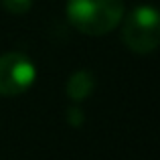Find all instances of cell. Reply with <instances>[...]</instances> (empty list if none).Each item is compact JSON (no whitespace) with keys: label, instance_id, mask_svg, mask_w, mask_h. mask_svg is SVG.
Returning <instances> with one entry per match:
<instances>
[{"label":"cell","instance_id":"cell-4","mask_svg":"<svg viewBox=\"0 0 160 160\" xmlns=\"http://www.w3.org/2000/svg\"><path fill=\"white\" fill-rule=\"evenodd\" d=\"M93 89H95V77L85 69L75 71L69 77L67 87H65L69 99H73V102H83V99H87L93 93Z\"/></svg>","mask_w":160,"mask_h":160},{"label":"cell","instance_id":"cell-1","mask_svg":"<svg viewBox=\"0 0 160 160\" xmlns=\"http://www.w3.org/2000/svg\"><path fill=\"white\" fill-rule=\"evenodd\" d=\"M67 18L79 32L89 37H103L124 18L122 0H69Z\"/></svg>","mask_w":160,"mask_h":160},{"label":"cell","instance_id":"cell-6","mask_svg":"<svg viewBox=\"0 0 160 160\" xmlns=\"http://www.w3.org/2000/svg\"><path fill=\"white\" fill-rule=\"evenodd\" d=\"M67 120L71 126H81L83 124V112L79 108H69L67 109Z\"/></svg>","mask_w":160,"mask_h":160},{"label":"cell","instance_id":"cell-2","mask_svg":"<svg viewBox=\"0 0 160 160\" xmlns=\"http://www.w3.org/2000/svg\"><path fill=\"white\" fill-rule=\"evenodd\" d=\"M122 41L136 55H150L160 45V16L154 6H136L122 24Z\"/></svg>","mask_w":160,"mask_h":160},{"label":"cell","instance_id":"cell-3","mask_svg":"<svg viewBox=\"0 0 160 160\" xmlns=\"http://www.w3.org/2000/svg\"><path fill=\"white\" fill-rule=\"evenodd\" d=\"M37 79V67L27 55L6 53L0 57V95L12 98L31 89Z\"/></svg>","mask_w":160,"mask_h":160},{"label":"cell","instance_id":"cell-5","mask_svg":"<svg viewBox=\"0 0 160 160\" xmlns=\"http://www.w3.org/2000/svg\"><path fill=\"white\" fill-rule=\"evenodd\" d=\"M0 4L10 14H27L32 8V0H0Z\"/></svg>","mask_w":160,"mask_h":160}]
</instances>
